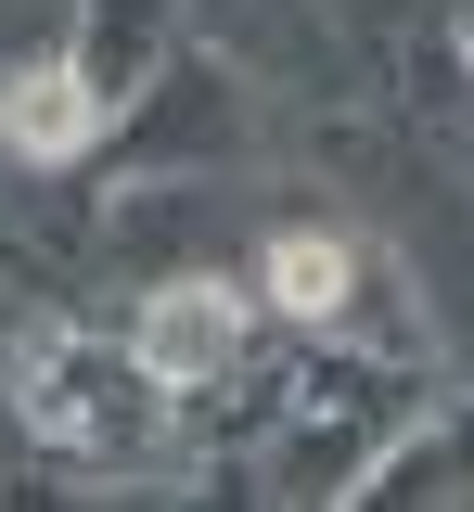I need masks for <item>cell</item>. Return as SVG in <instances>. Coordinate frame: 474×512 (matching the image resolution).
I'll return each instance as SVG.
<instances>
[{
  "mask_svg": "<svg viewBox=\"0 0 474 512\" xmlns=\"http://www.w3.org/2000/svg\"><path fill=\"white\" fill-rule=\"evenodd\" d=\"M129 359L167 384V397L218 384L231 359H244V282H205V269H193V282H154L141 320H129Z\"/></svg>",
  "mask_w": 474,
  "mask_h": 512,
  "instance_id": "cell-2",
  "label": "cell"
},
{
  "mask_svg": "<svg viewBox=\"0 0 474 512\" xmlns=\"http://www.w3.org/2000/svg\"><path fill=\"white\" fill-rule=\"evenodd\" d=\"M0 141L26 154V167H77V154H103V77L77 52H39L0 77Z\"/></svg>",
  "mask_w": 474,
  "mask_h": 512,
  "instance_id": "cell-3",
  "label": "cell"
},
{
  "mask_svg": "<svg viewBox=\"0 0 474 512\" xmlns=\"http://www.w3.org/2000/svg\"><path fill=\"white\" fill-rule=\"evenodd\" d=\"M13 410L65 448V461H141L154 423H167V384L141 372L129 346H103V333H77V320H39V333L13 346Z\"/></svg>",
  "mask_w": 474,
  "mask_h": 512,
  "instance_id": "cell-1",
  "label": "cell"
},
{
  "mask_svg": "<svg viewBox=\"0 0 474 512\" xmlns=\"http://www.w3.org/2000/svg\"><path fill=\"white\" fill-rule=\"evenodd\" d=\"M257 282H270V308H282V320H334V308H346V282H359V256H346L334 231H270Z\"/></svg>",
  "mask_w": 474,
  "mask_h": 512,
  "instance_id": "cell-4",
  "label": "cell"
}]
</instances>
